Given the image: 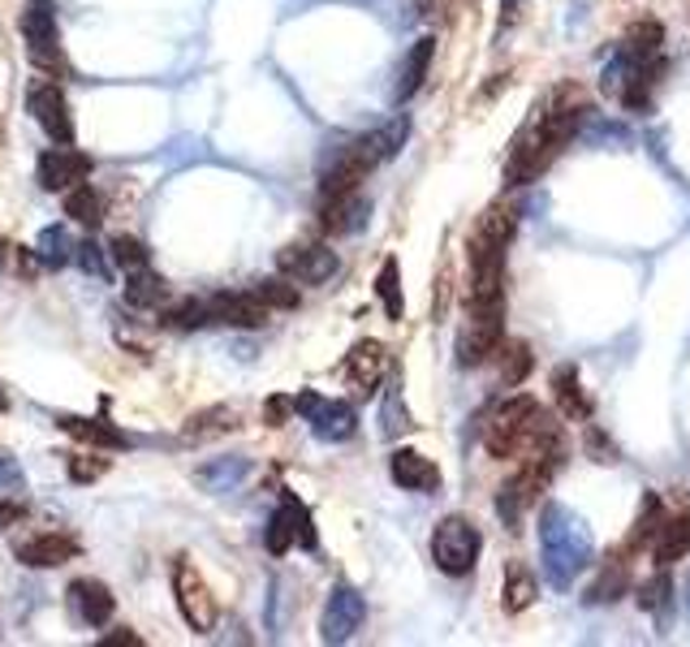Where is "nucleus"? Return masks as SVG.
<instances>
[{"instance_id":"obj_1","label":"nucleus","mask_w":690,"mask_h":647,"mask_svg":"<svg viewBox=\"0 0 690 647\" xmlns=\"http://www.w3.org/2000/svg\"><path fill=\"white\" fill-rule=\"evenodd\" d=\"M583 117H587V104H578L570 91H561L549 104V113H544L536 126H527V130L518 135V143H514L509 160H505V182H509V186L540 182V173H544L552 160L565 151V143L578 135Z\"/></svg>"},{"instance_id":"obj_2","label":"nucleus","mask_w":690,"mask_h":647,"mask_svg":"<svg viewBox=\"0 0 690 647\" xmlns=\"http://www.w3.org/2000/svg\"><path fill=\"white\" fill-rule=\"evenodd\" d=\"M483 444L492 458H527V453H565L561 428L536 397H509L483 428Z\"/></svg>"},{"instance_id":"obj_3","label":"nucleus","mask_w":690,"mask_h":647,"mask_svg":"<svg viewBox=\"0 0 690 647\" xmlns=\"http://www.w3.org/2000/svg\"><path fill=\"white\" fill-rule=\"evenodd\" d=\"M596 544H591V531L578 513H570L565 505H544L540 513V562H544V578H549L556 591H565L574 575L591 562Z\"/></svg>"},{"instance_id":"obj_4","label":"nucleus","mask_w":690,"mask_h":647,"mask_svg":"<svg viewBox=\"0 0 690 647\" xmlns=\"http://www.w3.org/2000/svg\"><path fill=\"white\" fill-rule=\"evenodd\" d=\"M480 548H483V535L475 522H467V518H458V513H449L445 522H436V531H432V562H436V570L449 578H462L475 570V562H480Z\"/></svg>"},{"instance_id":"obj_5","label":"nucleus","mask_w":690,"mask_h":647,"mask_svg":"<svg viewBox=\"0 0 690 647\" xmlns=\"http://www.w3.org/2000/svg\"><path fill=\"white\" fill-rule=\"evenodd\" d=\"M505 342V298L501 302H471L467 307V328L458 337V362L480 367L487 362Z\"/></svg>"},{"instance_id":"obj_6","label":"nucleus","mask_w":690,"mask_h":647,"mask_svg":"<svg viewBox=\"0 0 690 647\" xmlns=\"http://www.w3.org/2000/svg\"><path fill=\"white\" fill-rule=\"evenodd\" d=\"M509 238H514V212L509 208H487L480 216V224L471 229V242H467L471 273H505Z\"/></svg>"},{"instance_id":"obj_7","label":"nucleus","mask_w":690,"mask_h":647,"mask_svg":"<svg viewBox=\"0 0 690 647\" xmlns=\"http://www.w3.org/2000/svg\"><path fill=\"white\" fill-rule=\"evenodd\" d=\"M22 35H26V53L44 73H66V57H61V35H57V18L48 0H31L22 13Z\"/></svg>"},{"instance_id":"obj_8","label":"nucleus","mask_w":690,"mask_h":647,"mask_svg":"<svg viewBox=\"0 0 690 647\" xmlns=\"http://www.w3.org/2000/svg\"><path fill=\"white\" fill-rule=\"evenodd\" d=\"M173 596H177V609H182V617H186V626L195 635H211L216 631V596H211L204 575L186 557L173 562Z\"/></svg>"},{"instance_id":"obj_9","label":"nucleus","mask_w":690,"mask_h":647,"mask_svg":"<svg viewBox=\"0 0 690 647\" xmlns=\"http://www.w3.org/2000/svg\"><path fill=\"white\" fill-rule=\"evenodd\" d=\"M264 544H268L273 557H285L294 544H302L307 553L320 548L315 527H311V513H307V505L298 501L294 493H285V497H280V509L268 518V535H264Z\"/></svg>"},{"instance_id":"obj_10","label":"nucleus","mask_w":690,"mask_h":647,"mask_svg":"<svg viewBox=\"0 0 690 647\" xmlns=\"http://www.w3.org/2000/svg\"><path fill=\"white\" fill-rule=\"evenodd\" d=\"M276 268L280 277H289L294 286H324L342 264H337V251L320 246V242H307V246H285L276 255Z\"/></svg>"},{"instance_id":"obj_11","label":"nucleus","mask_w":690,"mask_h":647,"mask_svg":"<svg viewBox=\"0 0 690 647\" xmlns=\"http://www.w3.org/2000/svg\"><path fill=\"white\" fill-rule=\"evenodd\" d=\"M294 411L311 419V431H315L320 440H349L354 428H358V415H354L349 402H329V397H320V393H298V397H294Z\"/></svg>"},{"instance_id":"obj_12","label":"nucleus","mask_w":690,"mask_h":647,"mask_svg":"<svg viewBox=\"0 0 690 647\" xmlns=\"http://www.w3.org/2000/svg\"><path fill=\"white\" fill-rule=\"evenodd\" d=\"M363 617H367V604H363V596H358L349 582L333 587V596H329V604H324L320 639H324V644H345V639H354V631L363 626Z\"/></svg>"},{"instance_id":"obj_13","label":"nucleus","mask_w":690,"mask_h":647,"mask_svg":"<svg viewBox=\"0 0 690 647\" xmlns=\"http://www.w3.org/2000/svg\"><path fill=\"white\" fill-rule=\"evenodd\" d=\"M78 553H82V544L69 531H44V535H31L18 544V562L26 570H57V566L73 562Z\"/></svg>"},{"instance_id":"obj_14","label":"nucleus","mask_w":690,"mask_h":647,"mask_svg":"<svg viewBox=\"0 0 690 647\" xmlns=\"http://www.w3.org/2000/svg\"><path fill=\"white\" fill-rule=\"evenodd\" d=\"M87 177H91V155H82V151H73V147H53V151H44L39 164H35V182H39L44 190H69V186H78V182H87Z\"/></svg>"},{"instance_id":"obj_15","label":"nucleus","mask_w":690,"mask_h":647,"mask_svg":"<svg viewBox=\"0 0 690 647\" xmlns=\"http://www.w3.org/2000/svg\"><path fill=\"white\" fill-rule=\"evenodd\" d=\"M31 113H35V122L44 126V135H53L61 147L73 143V122H69L66 91H61L57 82H35V86H31Z\"/></svg>"},{"instance_id":"obj_16","label":"nucleus","mask_w":690,"mask_h":647,"mask_svg":"<svg viewBox=\"0 0 690 647\" xmlns=\"http://www.w3.org/2000/svg\"><path fill=\"white\" fill-rule=\"evenodd\" d=\"M207 315H211V324H233V328H264V324H268V307L260 302L255 289H242V293H211V298H207Z\"/></svg>"},{"instance_id":"obj_17","label":"nucleus","mask_w":690,"mask_h":647,"mask_svg":"<svg viewBox=\"0 0 690 647\" xmlns=\"http://www.w3.org/2000/svg\"><path fill=\"white\" fill-rule=\"evenodd\" d=\"M384 367H389V359H384L380 342H358L349 350V359H345V380H349L354 397H371L380 389V380H384Z\"/></svg>"},{"instance_id":"obj_18","label":"nucleus","mask_w":690,"mask_h":647,"mask_svg":"<svg viewBox=\"0 0 690 647\" xmlns=\"http://www.w3.org/2000/svg\"><path fill=\"white\" fill-rule=\"evenodd\" d=\"M389 475H393V484H402L411 493H436L440 488V466L432 458H423L418 449H398L389 458Z\"/></svg>"},{"instance_id":"obj_19","label":"nucleus","mask_w":690,"mask_h":647,"mask_svg":"<svg viewBox=\"0 0 690 647\" xmlns=\"http://www.w3.org/2000/svg\"><path fill=\"white\" fill-rule=\"evenodd\" d=\"M69 596H73V609L82 613L87 626H108L117 600H113V591H108L100 578H73V582H69Z\"/></svg>"},{"instance_id":"obj_20","label":"nucleus","mask_w":690,"mask_h":647,"mask_svg":"<svg viewBox=\"0 0 690 647\" xmlns=\"http://www.w3.org/2000/svg\"><path fill=\"white\" fill-rule=\"evenodd\" d=\"M690 553V513H665L656 540H652V562L674 566Z\"/></svg>"},{"instance_id":"obj_21","label":"nucleus","mask_w":690,"mask_h":647,"mask_svg":"<svg viewBox=\"0 0 690 647\" xmlns=\"http://www.w3.org/2000/svg\"><path fill=\"white\" fill-rule=\"evenodd\" d=\"M432 57H436V39H432V35H423L411 53H406L402 70H398V104H402V100H411L414 91L423 86V78H427V70H432Z\"/></svg>"},{"instance_id":"obj_22","label":"nucleus","mask_w":690,"mask_h":647,"mask_svg":"<svg viewBox=\"0 0 690 647\" xmlns=\"http://www.w3.org/2000/svg\"><path fill=\"white\" fill-rule=\"evenodd\" d=\"M552 393H556V406H561L565 419H587L591 415V402H587V393L578 384V371L570 362L552 371Z\"/></svg>"},{"instance_id":"obj_23","label":"nucleus","mask_w":690,"mask_h":647,"mask_svg":"<svg viewBox=\"0 0 690 647\" xmlns=\"http://www.w3.org/2000/svg\"><path fill=\"white\" fill-rule=\"evenodd\" d=\"M61 431H69L82 444H100V449H126L130 444V436L122 428L100 424V419H78V415H61Z\"/></svg>"},{"instance_id":"obj_24","label":"nucleus","mask_w":690,"mask_h":647,"mask_svg":"<svg viewBox=\"0 0 690 647\" xmlns=\"http://www.w3.org/2000/svg\"><path fill=\"white\" fill-rule=\"evenodd\" d=\"M126 302L138 307V311H160L169 302V281L156 277V273H147V268H138V273H130V281H126Z\"/></svg>"},{"instance_id":"obj_25","label":"nucleus","mask_w":690,"mask_h":647,"mask_svg":"<svg viewBox=\"0 0 690 647\" xmlns=\"http://www.w3.org/2000/svg\"><path fill=\"white\" fill-rule=\"evenodd\" d=\"M195 480L204 484L207 493H233L246 480V462L242 458H216V462H207Z\"/></svg>"},{"instance_id":"obj_26","label":"nucleus","mask_w":690,"mask_h":647,"mask_svg":"<svg viewBox=\"0 0 690 647\" xmlns=\"http://www.w3.org/2000/svg\"><path fill=\"white\" fill-rule=\"evenodd\" d=\"M66 216H69V220H78V224H87V229H95V224L104 220V199L95 195V186H87V182L69 186Z\"/></svg>"},{"instance_id":"obj_27","label":"nucleus","mask_w":690,"mask_h":647,"mask_svg":"<svg viewBox=\"0 0 690 647\" xmlns=\"http://www.w3.org/2000/svg\"><path fill=\"white\" fill-rule=\"evenodd\" d=\"M660 44H665V26L656 18H643L625 31V57H660Z\"/></svg>"},{"instance_id":"obj_28","label":"nucleus","mask_w":690,"mask_h":647,"mask_svg":"<svg viewBox=\"0 0 690 647\" xmlns=\"http://www.w3.org/2000/svg\"><path fill=\"white\" fill-rule=\"evenodd\" d=\"M376 293H380L389 320H402V315H406V298H402V264H398V259H384V264H380Z\"/></svg>"},{"instance_id":"obj_29","label":"nucleus","mask_w":690,"mask_h":647,"mask_svg":"<svg viewBox=\"0 0 690 647\" xmlns=\"http://www.w3.org/2000/svg\"><path fill=\"white\" fill-rule=\"evenodd\" d=\"M536 575L522 566V562H514L509 570H505V613H522L531 600H536Z\"/></svg>"},{"instance_id":"obj_30","label":"nucleus","mask_w":690,"mask_h":647,"mask_svg":"<svg viewBox=\"0 0 690 647\" xmlns=\"http://www.w3.org/2000/svg\"><path fill=\"white\" fill-rule=\"evenodd\" d=\"M35 259L44 264V268H66L69 259H73V246H69V238H66V229L61 224H53V229H44L39 233V246H35Z\"/></svg>"},{"instance_id":"obj_31","label":"nucleus","mask_w":690,"mask_h":647,"mask_svg":"<svg viewBox=\"0 0 690 647\" xmlns=\"http://www.w3.org/2000/svg\"><path fill=\"white\" fill-rule=\"evenodd\" d=\"M204 324H211L207 298H186V302H177V307H164V328L191 333V328H204Z\"/></svg>"},{"instance_id":"obj_32","label":"nucleus","mask_w":690,"mask_h":647,"mask_svg":"<svg viewBox=\"0 0 690 647\" xmlns=\"http://www.w3.org/2000/svg\"><path fill=\"white\" fill-rule=\"evenodd\" d=\"M669 600H674V578H669V566H660L652 582H643V591H639V604L665 622V613H669Z\"/></svg>"},{"instance_id":"obj_33","label":"nucleus","mask_w":690,"mask_h":647,"mask_svg":"<svg viewBox=\"0 0 690 647\" xmlns=\"http://www.w3.org/2000/svg\"><path fill=\"white\" fill-rule=\"evenodd\" d=\"M496 355H505V362H501V384H505V389H518V384L531 376V350H527L522 342H514V346L501 342Z\"/></svg>"},{"instance_id":"obj_34","label":"nucleus","mask_w":690,"mask_h":647,"mask_svg":"<svg viewBox=\"0 0 690 647\" xmlns=\"http://www.w3.org/2000/svg\"><path fill=\"white\" fill-rule=\"evenodd\" d=\"M233 428H238V411L216 406V411L195 415V419H191V428H186V436H191V440H204V436H225V431H233Z\"/></svg>"},{"instance_id":"obj_35","label":"nucleus","mask_w":690,"mask_h":647,"mask_svg":"<svg viewBox=\"0 0 690 647\" xmlns=\"http://www.w3.org/2000/svg\"><path fill=\"white\" fill-rule=\"evenodd\" d=\"M108 259L117 264V268H126V273H138V268H147V246L130 238V233H117L113 242H108Z\"/></svg>"},{"instance_id":"obj_36","label":"nucleus","mask_w":690,"mask_h":647,"mask_svg":"<svg viewBox=\"0 0 690 647\" xmlns=\"http://www.w3.org/2000/svg\"><path fill=\"white\" fill-rule=\"evenodd\" d=\"M625 587H630V562H613V566L600 575V582L591 587V600H596V604H605V600L613 604V600L625 596Z\"/></svg>"},{"instance_id":"obj_37","label":"nucleus","mask_w":690,"mask_h":647,"mask_svg":"<svg viewBox=\"0 0 690 647\" xmlns=\"http://www.w3.org/2000/svg\"><path fill=\"white\" fill-rule=\"evenodd\" d=\"M73 259H78V268H82L87 277H95V281H108V277H113L108 251H104L100 242H78V246H73Z\"/></svg>"},{"instance_id":"obj_38","label":"nucleus","mask_w":690,"mask_h":647,"mask_svg":"<svg viewBox=\"0 0 690 647\" xmlns=\"http://www.w3.org/2000/svg\"><path fill=\"white\" fill-rule=\"evenodd\" d=\"M255 293H260V302H264L268 311H289V307H298V289H294L289 277H268V281L255 286Z\"/></svg>"},{"instance_id":"obj_39","label":"nucleus","mask_w":690,"mask_h":647,"mask_svg":"<svg viewBox=\"0 0 690 647\" xmlns=\"http://www.w3.org/2000/svg\"><path fill=\"white\" fill-rule=\"evenodd\" d=\"M69 480H73V484H95V480H100V475H104V471H108V458H91V453H73V458H69Z\"/></svg>"},{"instance_id":"obj_40","label":"nucleus","mask_w":690,"mask_h":647,"mask_svg":"<svg viewBox=\"0 0 690 647\" xmlns=\"http://www.w3.org/2000/svg\"><path fill=\"white\" fill-rule=\"evenodd\" d=\"M411 428V415H406V406H402V393L393 389L389 393V402H384V436H398V431Z\"/></svg>"},{"instance_id":"obj_41","label":"nucleus","mask_w":690,"mask_h":647,"mask_svg":"<svg viewBox=\"0 0 690 647\" xmlns=\"http://www.w3.org/2000/svg\"><path fill=\"white\" fill-rule=\"evenodd\" d=\"M289 415H294V402H289V397H280V393L268 397V406H264V424H268V428H280Z\"/></svg>"},{"instance_id":"obj_42","label":"nucleus","mask_w":690,"mask_h":647,"mask_svg":"<svg viewBox=\"0 0 690 647\" xmlns=\"http://www.w3.org/2000/svg\"><path fill=\"white\" fill-rule=\"evenodd\" d=\"M587 449H591V458H596V462H618V458H613L618 449L605 440V431L600 428H587Z\"/></svg>"},{"instance_id":"obj_43","label":"nucleus","mask_w":690,"mask_h":647,"mask_svg":"<svg viewBox=\"0 0 690 647\" xmlns=\"http://www.w3.org/2000/svg\"><path fill=\"white\" fill-rule=\"evenodd\" d=\"M22 493V471H18V462L9 458V453H0V493Z\"/></svg>"},{"instance_id":"obj_44","label":"nucleus","mask_w":690,"mask_h":647,"mask_svg":"<svg viewBox=\"0 0 690 647\" xmlns=\"http://www.w3.org/2000/svg\"><path fill=\"white\" fill-rule=\"evenodd\" d=\"M100 644L104 647H142V639H138V635H130V631H113V635H104V639H100Z\"/></svg>"},{"instance_id":"obj_45","label":"nucleus","mask_w":690,"mask_h":647,"mask_svg":"<svg viewBox=\"0 0 690 647\" xmlns=\"http://www.w3.org/2000/svg\"><path fill=\"white\" fill-rule=\"evenodd\" d=\"M22 513H26V509H22V505H13V501H0V531H4V527H9V522H18V518H22Z\"/></svg>"},{"instance_id":"obj_46","label":"nucleus","mask_w":690,"mask_h":647,"mask_svg":"<svg viewBox=\"0 0 690 647\" xmlns=\"http://www.w3.org/2000/svg\"><path fill=\"white\" fill-rule=\"evenodd\" d=\"M687 617H690V575H687Z\"/></svg>"},{"instance_id":"obj_47","label":"nucleus","mask_w":690,"mask_h":647,"mask_svg":"<svg viewBox=\"0 0 690 647\" xmlns=\"http://www.w3.org/2000/svg\"><path fill=\"white\" fill-rule=\"evenodd\" d=\"M0 411H9V397H4V393H0Z\"/></svg>"},{"instance_id":"obj_48","label":"nucleus","mask_w":690,"mask_h":647,"mask_svg":"<svg viewBox=\"0 0 690 647\" xmlns=\"http://www.w3.org/2000/svg\"><path fill=\"white\" fill-rule=\"evenodd\" d=\"M0 251H9V246H0Z\"/></svg>"}]
</instances>
